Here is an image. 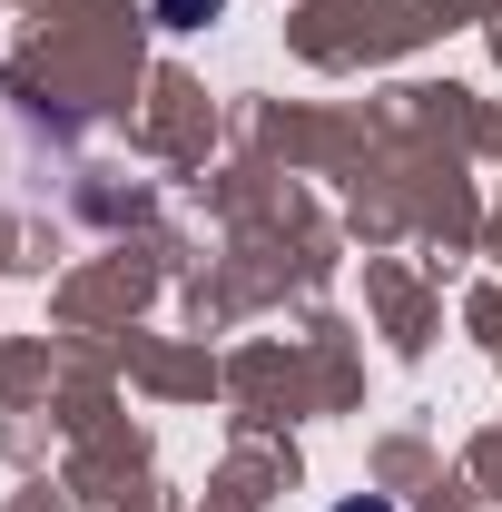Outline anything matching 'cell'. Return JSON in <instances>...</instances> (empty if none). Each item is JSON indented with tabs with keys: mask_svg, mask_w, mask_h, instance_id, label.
Instances as JSON below:
<instances>
[{
	"mask_svg": "<svg viewBox=\"0 0 502 512\" xmlns=\"http://www.w3.org/2000/svg\"><path fill=\"white\" fill-rule=\"evenodd\" d=\"M345 512H384V503H345Z\"/></svg>",
	"mask_w": 502,
	"mask_h": 512,
	"instance_id": "6da1fadb",
	"label": "cell"
}]
</instances>
